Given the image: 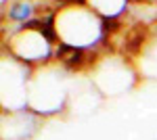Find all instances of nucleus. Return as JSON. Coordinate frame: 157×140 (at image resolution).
I'll return each instance as SVG.
<instances>
[{
	"label": "nucleus",
	"instance_id": "obj_4",
	"mask_svg": "<svg viewBox=\"0 0 157 140\" xmlns=\"http://www.w3.org/2000/svg\"><path fill=\"white\" fill-rule=\"evenodd\" d=\"M92 84L97 86V90L105 96H115L126 90H130L134 84V71L126 63V59L120 57H107L101 63L94 65L92 69Z\"/></svg>",
	"mask_w": 157,
	"mask_h": 140
},
{
	"label": "nucleus",
	"instance_id": "obj_3",
	"mask_svg": "<svg viewBox=\"0 0 157 140\" xmlns=\"http://www.w3.org/2000/svg\"><path fill=\"white\" fill-rule=\"evenodd\" d=\"M9 55L29 67H38L50 61L52 44L48 40V34L40 25L29 23L17 27L9 36Z\"/></svg>",
	"mask_w": 157,
	"mask_h": 140
},
{
	"label": "nucleus",
	"instance_id": "obj_1",
	"mask_svg": "<svg viewBox=\"0 0 157 140\" xmlns=\"http://www.w3.org/2000/svg\"><path fill=\"white\" fill-rule=\"evenodd\" d=\"M52 29L63 48L84 52L103 42L105 19L98 17L88 4H67L63 9H57Z\"/></svg>",
	"mask_w": 157,
	"mask_h": 140
},
{
	"label": "nucleus",
	"instance_id": "obj_5",
	"mask_svg": "<svg viewBox=\"0 0 157 140\" xmlns=\"http://www.w3.org/2000/svg\"><path fill=\"white\" fill-rule=\"evenodd\" d=\"M84 4H88L98 17H103L105 21L120 17L126 11L128 0H84Z\"/></svg>",
	"mask_w": 157,
	"mask_h": 140
},
{
	"label": "nucleus",
	"instance_id": "obj_2",
	"mask_svg": "<svg viewBox=\"0 0 157 140\" xmlns=\"http://www.w3.org/2000/svg\"><path fill=\"white\" fill-rule=\"evenodd\" d=\"M63 69L57 63H44L32 71L27 84V107L36 115L59 113L69 100V90L63 80Z\"/></svg>",
	"mask_w": 157,
	"mask_h": 140
}]
</instances>
